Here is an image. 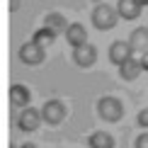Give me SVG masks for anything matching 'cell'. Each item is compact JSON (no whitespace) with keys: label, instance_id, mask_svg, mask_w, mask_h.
Returning a JSON list of instances; mask_svg holds the SVG:
<instances>
[{"label":"cell","instance_id":"52a82bcc","mask_svg":"<svg viewBox=\"0 0 148 148\" xmlns=\"http://www.w3.org/2000/svg\"><path fill=\"white\" fill-rule=\"evenodd\" d=\"M131 56H134V46L129 44V41H124V39L114 41V44L109 46V61H112L114 66H121L124 61H129Z\"/></svg>","mask_w":148,"mask_h":148},{"label":"cell","instance_id":"2e32d148","mask_svg":"<svg viewBox=\"0 0 148 148\" xmlns=\"http://www.w3.org/2000/svg\"><path fill=\"white\" fill-rule=\"evenodd\" d=\"M136 121H138V126H141V129H148V107H146V109H141V112H138Z\"/></svg>","mask_w":148,"mask_h":148},{"label":"cell","instance_id":"9c48e42d","mask_svg":"<svg viewBox=\"0 0 148 148\" xmlns=\"http://www.w3.org/2000/svg\"><path fill=\"white\" fill-rule=\"evenodd\" d=\"M66 41H68L73 49L85 46V44H88V29H85L80 22H73L68 27V32H66Z\"/></svg>","mask_w":148,"mask_h":148},{"label":"cell","instance_id":"7c38bea8","mask_svg":"<svg viewBox=\"0 0 148 148\" xmlns=\"http://www.w3.org/2000/svg\"><path fill=\"white\" fill-rule=\"evenodd\" d=\"M44 27H49L53 34H66L71 24L66 22V17L61 15V12H49V15L44 17Z\"/></svg>","mask_w":148,"mask_h":148},{"label":"cell","instance_id":"ba28073f","mask_svg":"<svg viewBox=\"0 0 148 148\" xmlns=\"http://www.w3.org/2000/svg\"><path fill=\"white\" fill-rule=\"evenodd\" d=\"M29 102H32V92H29L27 85H12L10 88V104L17 109H24L29 107Z\"/></svg>","mask_w":148,"mask_h":148},{"label":"cell","instance_id":"ac0fdd59","mask_svg":"<svg viewBox=\"0 0 148 148\" xmlns=\"http://www.w3.org/2000/svg\"><path fill=\"white\" fill-rule=\"evenodd\" d=\"M141 66H143V71H148V51L141 53Z\"/></svg>","mask_w":148,"mask_h":148},{"label":"cell","instance_id":"277c9868","mask_svg":"<svg viewBox=\"0 0 148 148\" xmlns=\"http://www.w3.org/2000/svg\"><path fill=\"white\" fill-rule=\"evenodd\" d=\"M66 114H68V107L61 100H46L44 107H41V116H44V121L49 126H58L66 119Z\"/></svg>","mask_w":148,"mask_h":148},{"label":"cell","instance_id":"7a4b0ae2","mask_svg":"<svg viewBox=\"0 0 148 148\" xmlns=\"http://www.w3.org/2000/svg\"><path fill=\"white\" fill-rule=\"evenodd\" d=\"M116 20H119V10L112 8V5H107V3L97 5V8L92 10V24H95V29H100V32L114 29Z\"/></svg>","mask_w":148,"mask_h":148},{"label":"cell","instance_id":"e0dca14e","mask_svg":"<svg viewBox=\"0 0 148 148\" xmlns=\"http://www.w3.org/2000/svg\"><path fill=\"white\" fill-rule=\"evenodd\" d=\"M134 148H148V134H141L136 138V143H134Z\"/></svg>","mask_w":148,"mask_h":148},{"label":"cell","instance_id":"9a60e30c","mask_svg":"<svg viewBox=\"0 0 148 148\" xmlns=\"http://www.w3.org/2000/svg\"><path fill=\"white\" fill-rule=\"evenodd\" d=\"M34 41H36L39 46H44V49H46V46H51L53 41H56V34H53L49 27H41L39 32H34Z\"/></svg>","mask_w":148,"mask_h":148},{"label":"cell","instance_id":"6da1fadb","mask_svg":"<svg viewBox=\"0 0 148 148\" xmlns=\"http://www.w3.org/2000/svg\"><path fill=\"white\" fill-rule=\"evenodd\" d=\"M97 114H100L102 121H109V124H116V121L124 119V104H121L119 97H100L97 100Z\"/></svg>","mask_w":148,"mask_h":148},{"label":"cell","instance_id":"4fadbf2b","mask_svg":"<svg viewBox=\"0 0 148 148\" xmlns=\"http://www.w3.org/2000/svg\"><path fill=\"white\" fill-rule=\"evenodd\" d=\"M129 44L134 46V51L146 53L148 51V27H136L129 36Z\"/></svg>","mask_w":148,"mask_h":148},{"label":"cell","instance_id":"5b68a950","mask_svg":"<svg viewBox=\"0 0 148 148\" xmlns=\"http://www.w3.org/2000/svg\"><path fill=\"white\" fill-rule=\"evenodd\" d=\"M41 121H44V116H41V109H34V107H24L20 116H17V129L20 131H36V129L41 126Z\"/></svg>","mask_w":148,"mask_h":148},{"label":"cell","instance_id":"8992f818","mask_svg":"<svg viewBox=\"0 0 148 148\" xmlns=\"http://www.w3.org/2000/svg\"><path fill=\"white\" fill-rule=\"evenodd\" d=\"M73 61H75V66H80V68H92L95 61H97V49L92 46L90 41L85 46L73 49Z\"/></svg>","mask_w":148,"mask_h":148},{"label":"cell","instance_id":"d6986e66","mask_svg":"<svg viewBox=\"0 0 148 148\" xmlns=\"http://www.w3.org/2000/svg\"><path fill=\"white\" fill-rule=\"evenodd\" d=\"M17 8H20V0H10V10H12V12H15Z\"/></svg>","mask_w":148,"mask_h":148},{"label":"cell","instance_id":"5bb4252c","mask_svg":"<svg viewBox=\"0 0 148 148\" xmlns=\"http://www.w3.org/2000/svg\"><path fill=\"white\" fill-rule=\"evenodd\" d=\"M88 146L90 148H114V136L107 131H95V134H90Z\"/></svg>","mask_w":148,"mask_h":148},{"label":"cell","instance_id":"8fae6325","mask_svg":"<svg viewBox=\"0 0 148 148\" xmlns=\"http://www.w3.org/2000/svg\"><path fill=\"white\" fill-rule=\"evenodd\" d=\"M141 71H143L141 58H134V56L119 66V75H121V80H136V78L141 75Z\"/></svg>","mask_w":148,"mask_h":148},{"label":"cell","instance_id":"30bf717a","mask_svg":"<svg viewBox=\"0 0 148 148\" xmlns=\"http://www.w3.org/2000/svg\"><path fill=\"white\" fill-rule=\"evenodd\" d=\"M116 10H119V17L121 20H136L143 10V5L138 0H119L116 3Z\"/></svg>","mask_w":148,"mask_h":148},{"label":"cell","instance_id":"44dd1931","mask_svg":"<svg viewBox=\"0 0 148 148\" xmlns=\"http://www.w3.org/2000/svg\"><path fill=\"white\" fill-rule=\"evenodd\" d=\"M138 3H141V5H143V8H146V5H148V0H138Z\"/></svg>","mask_w":148,"mask_h":148},{"label":"cell","instance_id":"3957f363","mask_svg":"<svg viewBox=\"0 0 148 148\" xmlns=\"http://www.w3.org/2000/svg\"><path fill=\"white\" fill-rule=\"evenodd\" d=\"M17 56H20V61L24 66H41L46 61V49L39 46L36 41H24V44L20 46V51H17Z\"/></svg>","mask_w":148,"mask_h":148},{"label":"cell","instance_id":"ffe728a7","mask_svg":"<svg viewBox=\"0 0 148 148\" xmlns=\"http://www.w3.org/2000/svg\"><path fill=\"white\" fill-rule=\"evenodd\" d=\"M17 148H36L34 143H22V146H17Z\"/></svg>","mask_w":148,"mask_h":148}]
</instances>
